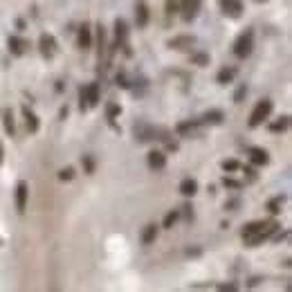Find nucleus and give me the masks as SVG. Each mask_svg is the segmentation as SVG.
Listing matches in <instances>:
<instances>
[{
    "label": "nucleus",
    "mask_w": 292,
    "mask_h": 292,
    "mask_svg": "<svg viewBox=\"0 0 292 292\" xmlns=\"http://www.w3.org/2000/svg\"><path fill=\"white\" fill-rule=\"evenodd\" d=\"M252 45H254V32H252V29H247L245 34H240V36H239V41L234 43V54H236V56H240V58L250 56Z\"/></svg>",
    "instance_id": "f257e3e1"
},
{
    "label": "nucleus",
    "mask_w": 292,
    "mask_h": 292,
    "mask_svg": "<svg viewBox=\"0 0 292 292\" xmlns=\"http://www.w3.org/2000/svg\"><path fill=\"white\" fill-rule=\"evenodd\" d=\"M270 112H272V101H261L259 106L254 108V112L250 115V128H256V126H261V124L265 122L267 117H270Z\"/></svg>",
    "instance_id": "f03ea898"
},
{
    "label": "nucleus",
    "mask_w": 292,
    "mask_h": 292,
    "mask_svg": "<svg viewBox=\"0 0 292 292\" xmlns=\"http://www.w3.org/2000/svg\"><path fill=\"white\" fill-rule=\"evenodd\" d=\"M99 104V85L97 83H90L88 88L81 90V101H79V108L85 110L88 106H97Z\"/></svg>",
    "instance_id": "7ed1b4c3"
},
{
    "label": "nucleus",
    "mask_w": 292,
    "mask_h": 292,
    "mask_svg": "<svg viewBox=\"0 0 292 292\" xmlns=\"http://www.w3.org/2000/svg\"><path fill=\"white\" fill-rule=\"evenodd\" d=\"M38 45H41L43 56H48V58L54 56V52H56V41H54V36H50V34H41Z\"/></svg>",
    "instance_id": "20e7f679"
},
{
    "label": "nucleus",
    "mask_w": 292,
    "mask_h": 292,
    "mask_svg": "<svg viewBox=\"0 0 292 292\" xmlns=\"http://www.w3.org/2000/svg\"><path fill=\"white\" fill-rule=\"evenodd\" d=\"M27 182H18V186H16V209H18V213H23L25 212V207H27Z\"/></svg>",
    "instance_id": "39448f33"
},
{
    "label": "nucleus",
    "mask_w": 292,
    "mask_h": 292,
    "mask_svg": "<svg viewBox=\"0 0 292 292\" xmlns=\"http://www.w3.org/2000/svg\"><path fill=\"white\" fill-rule=\"evenodd\" d=\"M135 21H137V27L149 25V7H146V2H137L135 5Z\"/></svg>",
    "instance_id": "423d86ee"
},
{
    "label": "nucleus",
    "mask_w": 292,
    "mask_h": 292,
    "mask_svg": "<svg viewBox=\"0 0 292 292\" xmlns=\"http://www.w3.org/2000/svg\"><path fill=\"white\" fill-rule=\"evenodd\" d=\"M250 159L254 164H267L270 162V155H267L265 149H261V146H252L250 149Z\"/></svg>",
    "instance_id": "0eeeda50"
},
{
    "label": "nucleus",
    "mask_w": 292,
    "mask_h": 292,
    "mask_svg": "<svg viewBox=\"0 0 292 292\" xmlns=\"http://www.w3.org/2000/svg\"><path fill=\"white\" fill-rule=\"evenodd\" d=\"M220 5H223L225 14H229L232 18H239L240 16V9H243V5H240L239 0H220Z\"/></svg>",
    "instance_id": "6e6552de"
},
{
    "label": "nucleus",
    "mask_w": 292,
    "mask_h": 292,
    "mask_svg": "<svg viewBox=\"0 0 292 292\" xmlns=\"http://www.w3.org/2000/svg\"><path fill=\"white\" fill-rule=\"evenodd\" d=\"M149 166L151 169H164L166 166V155L159 151H151L149 153Z\"/></svg>",
    "instance_id": "1a4fd4ad"
},
{
    "label": "nucleus",
    "mask_w": 292,
    "mask_h": 292,
    "mask_svg": "<svg viewBox=\"0 0 292 292\" xmlns=\"http://www.w3.org/2000/svg\"><path fill=\"white\" fill-rule=\"evenodd\" d=\"M198 7H200V0H186L185 7H182V11H185L182 18H185V21H191V18L198 14Z\"/></svg>",
    "instance_id": "9d476101"
},
{
    "label": "nucleus",
    "mask_w": 292,
    "mask_h": 292,
    "mask_svg": "<svg viewBox=\"0 0 292 292\" xmlns=\"http://www.w3.org/2000/svg\"><path fill=\"white\" fill-rule=\"evenodd\" d=\"M193 43H196L193 36H178V38H173V41H169V45L175 50H186V48H191Z\"/></svg>",
    "instance_id": "9b49d317"
},
{
    "label": "nucleus",
    "mask_w": 292,
    "mask_h": 292,
    "mask_svg": "<svg viewBox=\"0 0 292 292\" xmlns=\"http://www.w3.org/2000/svg\"><path fill=\"white\" fill-rule=\"evenodd\" d=\"M180 191L185 193V196H193V193L198 191V182L191 180V178H185V180L180 182Z\"/></svg>",
    "instance_id": "f8f14e48"
},
{
    "label": "nucleus",
    "mask_w": 292,
    "mask_h": 292,
    "mask_svg": "<svg viewBox=\"0 0 292 292\" xmlns=\"http://www.w3.org/2000/svg\"><path fill=\"white\" fill-rule=\"evenodd\" d=\"M23 112H25V119H27V128H29V133H36L38 131V117L34 115L32 110H29V108H23Z\"/></svg>",
    "instance_id": "ddd939ff"
},
{
    "label": "nucleus",
    "mask_w": 292,
    "mask_h": 292,
    "mask_svg": "<svg viewBox=\"0 0 292 292\" xmlns=\"http://www.w3.org/2000/svg\"><path fill=\"white\" fill-rule=\"evenodd\" d=\"M2 124H5L7 135H14V115L9 108H2Z\"/></svg>",
    "instance_id": "4468645a"
},
{
    "label": "nucleus",
    "mask_w": 292,
    "mask_h": 292,
    "mask_svg": "<svg viewBox=\"0 0 292 292\" xmlns=\"http://www.w3.org/2000/svg\"><path fill=\"white\" fill-rule=\"evenodd\" d=\"M90 43H92V38H90V27L83 25V27L79 29V45H81V48H90Z\"/></svg>",
    "instance_id": "2eb2a0df"
},
{
    "label": "nucleus",
    "mask_w": 292,
    "mask_h": 292,
    "mask_svg": "<svg viewBox=\"0 0 292 292\" xmlns=\"http://www.w3.org/2000/svg\"><path fill=\"white\" fill-rule=\"evenodd\" d=\"M234 77H236V70H234V68H225V70H220V72H218V83L227 85L229 81L234 79Z\"/></svg>",
    "instance_id": "dca6fc26"
},
{
    "label": "nucleus",
    "mask_w": 292,
    "mask_h": 292,
    "mask_svg": "<svg viewBox=\"0 0 292 292\" xmlns=\"http://www.w3.org/2000/svg\"><path fill=\"white\" fill-rule=\"evenodd\" d=\"M267 223H250V225H245L243 227V239H247V236H254V234H259L261 229L265 227Z\"/></svg>",
    "instance_id": "f3484780"
},
{
    "label": "nucleus",
    "mask_w": 292,
    "mask_h": 292,
    "mask_svg": "<svg viewBox=\"0 0 292 292\" xmlns=\"http://www.w3.org/2000/svg\"><path fill=\"white\" fill-rule=\"evenodd\" d=\"M155 236H158V227H155V225H149V227L144 229V234H142V243L151 245L155 240Z\"/></svg>",
    "instance_id": "a211bd4d"
},
{
    "label": "nucleus",
    "mask_w": 292,
    "mask_h": 292,
    "mask_svg": "<svg viewBox=\"0 0 292 292\" xmlns=\"http://www.w3.org/2000/svg\"><path fill=\"white\" fill-rule=\"evenodd\" d=\"M23 48H25V43H23L18 36H11V38H9V50H11L14 54H16V56H21V54L25 52Z\"/></svg>",
    "instance_id": "6ab92c4d"
},
{
    "label": "nucleus",
    "mask_w": 292,
    "mask_h": 292,
    "mask_svg": "<svg viewBox=\"0 0 292 292\" xmlns=\"http://www.w3.org/2000/svg\"><path fill=\"white\" fill-rule=\"evenodd\" d=\"M202 122H207V124H220V122H223V112H220V110H209V112H205Z\"/></svg>",
    "instance_id": "aec40b11"
},
{
    "label": "nucleus",
    "mask_w": 292,
    "mask_h": 292,
    "mask_svg": "<svg viewBox=\"0 0 292 292\" xmlns=\"http://www.w3.org/2000/svg\"><path fill=\"white\" fill-rule=\"evenodd\" d=\"M288 124H290V117H281L279 122L270 124V131H272V133H281V131H286V128H288Z\"/></svg>",
    "instance_id": "412c9836"
},
{
    "label": "nucleus",
    "mask_w": 292,
    "mask_h": 292,
    "mask_svg": "<svg viewBox=\"0 0 292 292\" xmlns=\"http://www.w3.org/2000/svg\"><path fill=\"white\" fill-rule=\"evenodd\" d=\"M283 200H286V196H276V198H272V200L267 202V209H270L272 213H279V212H281Z\"/></svg>",
    "instance_id": "4be33fe9"
},
{
    "label": "nucleus",
    "mask_w": 292,
    "mask_h": 292,
    "mask_svg": "<svg viewBox=\"0 0 292 292\" xmlns=\"http://www.w3.org/2000/svg\"><path fill=\"white\" fill-rule=\"evenodd\" d=\"M115 36H117V41H126V23L122 18L115 23Z\"/></svg>",
    "instance_id": "5701e85b"
},
{
    "label": "nucleus",
    "mask_w": 292,
    "mask_h": 292,
    "mask_svg": "<svg viewBox=\"0 0 292 292\" xmlns=\"http://www.w3.org/2000/svg\"><path fill=\"white\" fill-rule=\"evenodd\" d=\"M178 218H180V212H169V213L164 216V223H162V225H164L166 229H171V227H173V223L178 220Z\"/></svg>",
    "instance_id": "b1692460"
},
{
    "label": "nucleus",
    "mask_w": 292,
    "mask_h": 292,
    "mask_svg": "<svg viewBox=\"0 0 292 292\" xmlns=\"http://www.w3.org/2000/svg\"><path fill=\"white\" fill-rule=\"evenodd\" d=\"M239 162H236V159H225V162H223V169L225 171H236V169H239Z\"/></svg>",
    "instance_id": "393cba45"
},
{
    "label": "nucleus",
    "mask_w": 292,
    "mask_h": 292,
    "mask_svg": "<svg viewBox=\"0 0 292 292\" xmlns=\"http://www.w3.org/2000/svg\"><path fill=\"white\" fill-rule=\"evenodd\" d=\"M72 178H75V171L70 169V166H68V169H63L61 173H58V180H72Z\"/></svg>",
    "instance_id": "a878e982"
},
{
    "label": "nucleus",
    "mask_w": 292,
    "mask_h": 292,
    "mask_svg": "<svg viewBox=\"0 0 292 292\" xmlns=\"http://www.w3.org/2000/svg\"><path fill=\"white\" fill-rule=\"evenodd\" d=\"M106 112H108V119H112V117H117V115H119V112H122V108L117 106V104H110Z\"/></svg>",
    "instance_id": "bb28decb"
},
{
    "label": "nucleus",
    "mask_w": 292,
    "mask_h": 292,
    "mask_svg": "<svg viewBox=\"0 0 292 292\" xmlns=\"http://www.w3.org/2000/svg\"><path fill=\"white\" fill-rule=\"evenodd\" d=\"M193 61H196L198 65H207L209 63V56H207V54H193Z\"/></svg>",
    "instance_id": "cd10ccee"
},
{
    "label": "nucleus",
    "mask_w": 292,
    "mask_h": 292,
    "mask_svg": "<svg viewBox=\"0 0 292 292\" xmlns=\"http://www.w3.org/2000/svg\"><path fill=\"white\" fill-rule=\"evenodd\" d=\"M245 92H247V88H245V85H240L239 90H236V95H234V101H236V104H240V101H243V97H245Z\"/></svg>",
    "instance_id": "c85d7f7f"
},
{
    "label": "nucleus",
    "mask_w": 292,
    "mask_h": 292,
    "mask_svg": "<svg viewBox=\"0 0 292 292\" xmlns=\"http://www.w3.org/2000/svg\"><path fill=\"white\" fill-rule=\"evenodd\" d=\"M223 185L225 186H232V189H240V182L239 180H232V178H225Z\"/></svg>",
    "instance_id": "c756f323"
},
{
    "label": "nucleus",
    "mask_w": 292,
    "mask_h": 292,
    "mask_svg": "<svg viewBox=\"0 0 292 292\" xmlns=\"http://www.w3.org/2000/svg\"><path fill=\"white\" fill-rule=\"evenodd\" d=\"M83 164H85V171H88V173H92V171H95V162H92V158H88V155H85Z\"/></svg>",
    "instance_id": "7c9ffc66"
},
{
    "label": "nucleus",
    "mask_w": 292,
    "mask_h": 292,
    "mask_svg": "<svg viewBox=\"0 0 292 292\" xmlns=\"http://www.w3.org/2000/svg\"><path fill=\"white\" fill-rule=\"evenodd\" d=\"M243 171H245V173H247V178H252V180H254V178H256V171L252 169V166H243Z\"/></svg>",
    "instance_id": "2f4dec72"
},
{
    "label": "nucleus",
    "mask_w": 292,
    "mask_h": 292,
    "mask_svg": "<svg viewBox=\"0 0 292 292\" xmlns=\"http://www.w3.org/2000/svg\"><path fill=\"white\" fill-rule=\"evenodd\" d=\"M117 83L122 85V88H128V83H126V77H124V75H117Z\"/></svg>",
    "instance_id": "473e14b6"
},
{
    "label": "nucleus",
    "mask_w": 292,
    "mask_h": 292,
    "mask_svg": "<svg viewBox=\"0 0 292 292\" xmlns=\"http://www.w3.org/2000/svg\"><path fill=\"white\" fill-rule=\"evenodd\" d=\"M220 290H236V286L234 283H225V286H220Z\"/></svg>",
    "instance_id": "72a5a7b5"
},
{
    "label": "nucleus",
    "mask_w": 292,
    "mask_h": 292,
    "mask_svg": "<svg viewBox=\"0 0 292 292\" xmlns=\"http://www.w3.org/2000/svg\"><path fill=\"white\" fill-rule=\"evenodd\" d=\"M0 164H2V146H0Z\"/></svg>",
    "instance_id": "f704fd0d"
}]
</instances>
